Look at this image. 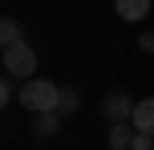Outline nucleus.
I'll return each mask as SVG.
<instances>
[{
	"label": "nucleus",
	"mask_w": 154,
	"mask_h": 150,
	"mask_svg": "<svg viewBox=\"0 0 154 150\" xmlns=\"http://www.w3.org/2000/svg\"><path fill=\"white\" fill-rule=\"evenodd\" d=\"M81 110V93H77L73 85H61V114L69 118V114H77Z\"/></svg>",
	"instance_id": "nucleus-9"
},
{
	"label": "nucleus",
	"mask_w": 154,
	"mask_h": 150,
	"mask_svg": "<svg viewBox=\"0 0 154 150\" xmlns=\"http://www.w3.org/2000/svg\"><path fill=\"white\" fill-rule=\"evenodd\" d=\"M134 106H138V102H134L126 89H114V93L101 97L97 110H101V118H106V122H130V118H134Z\"/></svg>",
	"instance_id": "nucleus-3"
},
{
	"label": "nucleus",
	"mask_w": 154,
	"mask_h": 150,
	"mask_svg": "<svg viewBox=\"0 0 154 150\" xmlns=\"http://www.w3.org/2000/svg\"><path fill=\"white\" fill-rule=\"evenodd\" d=\"M12 93H16V89H12V77H4V81H0V102H12Z\"/></svg>",
	"instance_id": "nucleus-10"
},
{
	"label": "nucleus",
	"mask_w": 154,
	"mask_h": 150,
	"mask_svg": "<svg viewBox=\"0 0 154 150\" xmlns=\"http://www.w3.org/2000/svg\"><path fill=\"white\" fill-rule=\"evenodd\" d=\"M20 41H24V37H20V29H16V20L4 16V20H0V45L8 49V45H20Z\"/></svg>",
	"instance_id": "nucleus-8"
},
{
	"label": "nucleus",
	"mask_w": 154,
	"mask_h": 150,
	"mask_svg": "<svg viewBox=\"0 0 154 150\" xmlns=\"http://www.w3.org/2000/svg\"><path fill=\"white\" fill-rule=\"evenodd\" d=\"M114 12L122 20H142L150 12V0H114Z\"/></svg>",
	"instance_id": "nucleus-7"
},
{
	"label": "nucleus",
	"mask_w": 154,
	"mask_h": 150,
	"mask_svg": "<svg viewBox=\"0 0 154 150\" xmlns=\"http://www.w3.org/2000/svg\"><path fill=\"white\" fill-rule=\"evenodd\" d=\"M134 126H138V134H154V97H142L138 106H134Z\"/></svg>",
	"instance_id": "nucleus-6"
},
{
	"label": "nucleus",
	"mask_w": 154,
	"mask_h": 150,
	"mask_svg": "<svg viewBox=\"0 0 154 150\" xmlns=\"http://www.w3.org/2000/svg\"><path fill=\"white\" fill-rule=\"evenodd\" d=\"M138 49H142V53H154V32H142V37H138Z\"/></svg>",
	"instance_id": "nucleus-11"
},
{
	"label": "nucleus",
	"mask_w": 154,
	"mask_h": 150,
	"mask_svg": "<svg viewBox=\"0 0 154 150\" xmlns=\"http://www.w3.org/2000/svg\"><path fill=\"white\" fill-rule=\"evenodd\" d=\"M61 118H65L61 110H41V114H32V134H37V138H53L57 130H61Z\"/></svg>",
	"instance_id": "nucleus-5"
},
{
	"label": "nucleus",
	"mask_w": 154,
	"mask_h": 150,
	"mask_svg": "<svg viewBox=\"0 0 154 150\" xmlns=\"http://www.w3.org/2000/svg\"><path fill=\"white\" fill-rule=\"evenodd\" d=\"M16 102H20L29 114L61 110V85H57V81H45V77H29L20 85V93H16Z\"/></svg>",
	"instance_id": "nucleus-1"
},
{
	"label": "nucleus",
	"mask_w": 154,
	"mask_h": 150,
	"mask_svg": "<svg viewBox=\"0 0 154 150\" xmlns=\"http://www.w3.org/2000/svg\"><path fill=\"white\" fill-rule=\"evenodd\" d=\"M109 150H134V142H138V126L134 122H109Z\"/></svg>",
	"instance_id": "nucleus-4"
},
{
	"label": "nucleus",
	"mask_w": 154,
	"mask_h": 150,
	"mask_svg": "<svg viewBox=\"0 0 154 150\" xmlns=\"http://www.w3.org/2000/svg\"><path fill=\"white\" fill-rule=\"evenodd\" d=\"M4 73H8V77L29 81L32 73H37V49H32L29 41H20V45H8V49H4Z\"/></svg>",
	"instance_id": "nucleus-2"
}]
</instances>
